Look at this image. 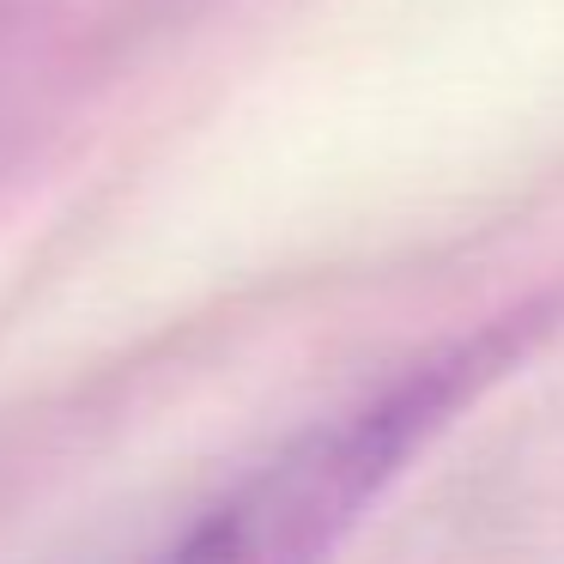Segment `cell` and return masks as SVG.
<instances>
[{"label": "cell", "instance_id": "cell-1", "mask_svg": "<svg viewBox=\"0 0 564 564\" xmlns=\"http://www.w3.org/2000/svg\"><path fill=\"white\" fill-rule=\"evenodd\" d=\"M564 316V292L516 304L431 352L358 401L310 419L304 431L249 462L140 564H328L370 522L394 479L491 389Z\"/></svg>", "mask_w": 564, "mask_h": 564}]
</instances>
